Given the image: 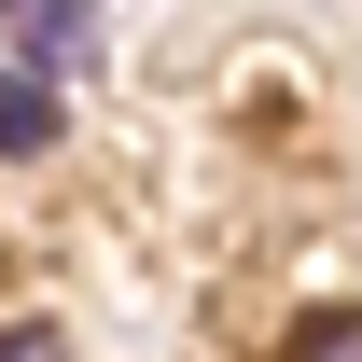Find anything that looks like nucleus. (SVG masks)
Masks as SVG:
<instances>
[{
    "mask_svg": "<svg viewBox=\"0 0 362 362\" xmlns=\"http://www.w3.org/2000/svg\"><path fill=\"white\" fill-rule=\"evenodd\" d=\"M293 362H362V307H320L307 334H293Z\"/></svg>",
    "mask_w": 362,
    "mask_h": 362,
    "instance_id": "7ed1b4c3",
    "label": "nucleus"
},
{
    "mask_svg": "<svg viewBox=\"0 0 362 362\" xmlns=\"http://www.w3.org/2000/svg\"><path fill=\"white\" fill-rule=\"evenodd\" d=\"M0 153H56V98H42V70H0Z\"/></svg>",
    "mask_w": 362,
    "mask_h": 362,
    "instance_id": "f03ea898",
    "label": "nucleus"
},
{
    "mask_svg": "<svg viewBox=\"0 0 362 362\" xmlns=\"http://www.w3.org/2000/svg\"><path fill=\"white\" fill-rule=\"evenodd\" d=\"M0 362H70V349H56L42 320H28V334H0Z\"/></svg>",
    "mask_w": 362,
    "mask_h": 362,
    "instance_id": "20e7f679",
    "label": "nucleus"
},
{
    "mask_svg": "<svg viewBox=\"0 0 362 362\" xmlns=\"http://www.w3.org/2000/svg\"><path fill=\"white\" fill-rule=\"evenodd\" d=\"M14 28H28L56 70H84V56H98V14H84V0H14Z\"/></svg>",
    "mask_w": 362,
    "mask_h": 362,
    "instance_id": "f257e3e1",
    "label": "nucleus"
}]
</instances>
